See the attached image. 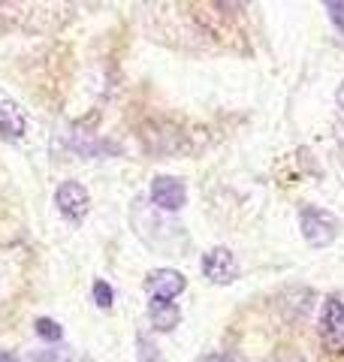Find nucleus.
Segmentation results:
<instances>
[{"label": "nucleus", "instance_id": "nucleus-1", "mask_svg": "<svg viewBox=\"0 0 344 362\" xmlns=\"http://www.w3.org/2000/svg\"><path fill=\"white\" fill-rule=\"evenodd\" d=\"M299 230H302V239L311 245V247H326L336 242L338 235V221L332 218L329 211L317 209V206H305L299 211Z\"/></svg>", "mask_w": 344, "mask_h": 362}, {"label": "nucleus", "instance_id": "nucleus-2", "mask_svg": "<svg viewBox=\"0 0 344 362\" xmlns=\"http://www.w3.org/2000/svg\"><path fill=\"white\" fill-rule=\"evenodd\" d=\"M151 202L160 211H178L188 202L185 181L176 175H154L151 178Z\"/></svg>", "mask_w": 344, "mask_h": 362}, {"label": "nucleus", "instance_id": "nucleus-3", "mask_svg": "<svg viewBox=\"0 0 344 362\" xmlns=\"http://www.w3.org/2000/svg\"><path fill=\"white\" fill-rule=\"evenodd\" d=\"M55 206H57V211H61L67 221L79 223L88 214L91 197H88L85 185H79V181H64V185L55 190Z\"/></svg>", "mask_w": 344, "mask_h": 362}, {"label": "nucleus", "instance_id": "nucleus-4", "mask_svg": "<svg viewBox=\"0 0 344 362\" xmlns=\"http://www.w3.org/2000/svg\"><path fill=\"white\" fill-rule=\"evenodd\" d=\"M200 269L212 284H229V281H236V275H239L236 257L229 247H212V251H205L200 259Z\"/></svg>", "mask_w": 344, "mask_h": 362}, {"label": "nucleus", "instance_id": "nucleus-5", "mask_svg": "<svg viewBox=\"0 0 344 362\" xmlns=\"http://www.w3.org/2000/svg\"><path fill=\"white\" fill-rule=\"evenodd\" d=\"M185 287H188V278L176 269H154V272H148V278H145V290L151 293V299L172 302Z\"/></svg>", "mask_w": 344, "mask_h": 362}, {"label": "nucleus", "instance_id": "nucleus-6", "mask_svg": "<svg viewBox=\"0 0 344 362\" xmlns=\"http://www.w3.org/2000/svg\"><path fill=\"white\" fill-rule=\"evenodd\" d=\"M320 326H323V338L332 347L344 350V299L341 296H329L323 302V317H320Z\"/></svg>", "mask_w": 344, "mask_h": 362}, {"label": "nucleus", "instance_id": "nucleus-7", "mask_svg": "<svg viewBox=\"0 0 344 362\" xmlns=\"http://www.w3.org/2000/svg\"><path fill=\"white\" fill-rule=\"evenodd\" d=\"M148 317H151V323L160 332H172L181 320V311H178V305L169 299H151L148 302Z\"/></svg>", "mask_w": 344, "mask_h": 362}, {"label": "nucleus", "instance_id": "nucleus-8", "mask_svg": "<svg viewBox=\"0 0 344 362\" xmlns=\"http://www.w3.org/2000/svg\"><path fill=\"white\" fill-rule=\"evenodd\" d=\"M0 136L4 139H21L25 136V115L9 103L0 106Z\"/></svg>", "mask_w": 344, "mask_h": 362}, {"label": "nucleus", "instance_id": "nucleus-9", "mask_svg": "<svg viewBox=\"0 0 344 362\" xmlns=\"http://www.w3.org/2000/svg\"><path fill=\"white\" fill-rule=\"evenodd\" d=\"M37 362H88L85 356H79L73 347H45V350H33Z\"/></svg>", "mask_w": 344, "mask_h": 362}, {"label": "nucleus", "instance_id": "nucleus-10", "mask_svg": "<svg viewBox=\"0 0 344 362\" xmlns=\"http://www.w3.org/2000/svg\"><path fill=\"white\" fill-rule=\"evenodd\" d=\"M136 359H139V362H166L164 354H160V347L145 332L136 335Z\"/></svg>", "mask_w": 344, "mask_h": 362}, {"label": "nucleus", "instance_id": "nucleus-11", "mask_svg": "<svg viewBox=\"0 0 344 362\" xmlns=\"http://www.w3.org/2000/svg\"><path fill=\"white\" fill-rule=\"evenodd\" d=\"M33 329H37V335L45 338V341H61V335H64L61 323H55L52 317H40V320L33 323Z\"/></svg>", "mask_w": 344, "mask_h": 362}, {"label": "nucleus", "instance_id": "nucleus-12", "mask_svg": "<svg viewBox=\"0 0 344 362\" xmlns=\"http://www.w3.org/2000/svg\"><path fill=\"white\" fill-rule=\"evenodd\" d=\"M94 299H97L100 308H109V305H112L115 293H112V287L106 284V281H97V284H94Z\"/></svg>", "mask_w": 344, "mask_h": 362}, {"label": "nucleus", "instance_id": "nucleus-13", "mask_svg": "<svg viewBox=\"0 0 344 362\" xmlns=\"http://www.w3.org/2000/svg\"><path fill=\"white\" fill-rule=\"evenodd\" d=\"M323 9L329 13L332 25H336V28L344 33V4H338V0H329V4H323Z\"/></svg>", "mask_w": 344, "mask_h": 362}, {"label": "nucleus", "instance_id": "nucleus-14", "mask_svg": "<svg viewBox=\"0 0 344 362\" xmlns=\"http://www.w3.org/2000/svg\"><path fill=\"white\" fill-rule=\"evenodd\" d=\"M200 362H233V359L224 356V354H209V356H202Z\"/></svg>", "mask_w": 344, "mask_h": 362}, {"label": "nucleus", "instance_id": "nucleus-15", "mask_svg": "<svg viewBox=\"0 0 344 362\" xmlns=\"http://www.w3.org/2000/svg\"><path fill=\"white\" fill-rule=\"evenodd\" d=\"M0 362H18L13 354H4V350H0Z\"/></svg>", "mask_w": 344, "mask_h": 362}, {"label": "nucleus", "instance_id": "nucleus-16", "mask_svg": "<svg viewBox=\"0 0 344 362\" xmlns=\"http://www.w3.org/2000/svg\"><path fill=\"white\" fill-rule=\"evenodd\" d=\"M338 106L344 109V82H341V88H338Z\"/></svg>", "mask_w": 344, "mask_h": 362}]
</instances>
